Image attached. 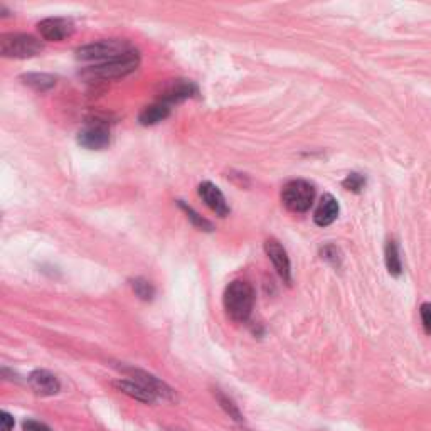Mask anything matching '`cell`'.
<instances>
[{"label": "cell", "instance_id": "cell-1", "mask_svg": "<svg viewBox=\"0 0 431 431\" xmlns=\"http://www.w3.org/2000/svg\"><path fill=\"white\" fill-rule=\"evenodd\" d=\"M255 307V290L245 280H234L224 292V310L233 322L243 323L249 319Z\"/></svg>", "mask_w": 431, "mask_h": 431}, {"label": "cell", "instance_id": "cell-2", "mask_svg": "<svg viewBox=\"0 0 431 431\" xmlns=\"http://www.w3.org/2000/svg\"><path fill=\"white\" fill-rule=\"evenodd\" d=\"M140 64V54L137 49H132L125 56L112 59V61L101 62V64L90 66L84 69L83 76L90 79H118L125 78L130 73H134Z\"/></svg>", "mask_w": 431, "mask_h": 431}, {"label": "cell", "instance_id": "cell-3", "mask_svg": "<svg viewBox=\"0 0 431 431\" xmlns=\"http://www.w3.org/2000/svg\"><path fill=\"white\" fill-rule=\"evenodd\" d=\"M132 49H134L132 44L123 39H105L79 47L76 51V58L81 59V61H95L98 64H101V62L125 56Z\"/></svg>", "mask_w": 431, "mask_h": 431}, {"label": "cell", "instance_id": "cell-4", "mask_svg": "<svg viewBox=\"0 0 431 431\" xmlns=\"http://www.w3.org/2000/svg\"><path fill=\"white\" fill-rule=\"evenodd\" d=\"M42 42L31 34H19V32H14L12 34L10 32V34L0 36V54L3 58H34L42 53Z\"/></svg>", "mask_w": 431, "mask_h": 431}, {"label": "cell", "instance_id": "cell-5", "mask_svg": "<svg viewBox=\"0 0 431 431\" xmlns=\"http://www.w3.org/2000/svg\"><path fill=\"white\" fill-rule=\"evenodd\" d=\"M315 199V189L307 180H290L283 186L282 201L285 208L292 212H307Z\"/></svg>", "mask_w": 431, "mask_h": 431}, {"label": "cell", "instance_id": "cell-6", "mask_svg": "<svg viewBox=\"0 0 431 431\" xmlns=\"http://www.w3.org/2000/svg\"><path fill=\"white\" fill-rule=\"evenodd\" d=\"M197 95V86L189 79H167L165 83H162L160 91H158V98L162 103L171 106L172 103H180L184 99L194 97Z\"/></svg>", "mask_w": 431, "mask_h": 431}, {"label": "cell", "instance_id": "cell-7", "mask_svg": "<svg viewBox=\"0 0 431 431\" xmlns=\"http://www.w3.org/2000/svg\"><path fill=\"white\" fill-rule=\"evenodd\" d=\"M39 34L44 40H53L59 42L75 32V24L71 19H62V17H49V19L40 21L38 24Z\"/></svg>", "mask_w": 431, "mask_h": 431}, {"label": "cell", "instance_id": "cell-8", "mask_svg": "<svg viewBox=\"0 0 431 431\" xmlns=\"http://www.w3.org/2000/svg\"><path fill=\"white\" fill-rule=\"evenodd\" d=\"M78 143L88 150H103L110 143V130L103 123H90L79 132Z\"/></svg>", "mask_w": 431, "mask_h": 431}, {"label": "cell", "instance_id": "cell-9", "mask_svg": "<svg viewBox=\"0 0 431 431\" xmlns=\"http://www.w3.org/2000/svg\"><path fill=\"white\" fill-rule=\"evenodd\" d=\"M125 373L134 375L135 381L140 382L142 386H145L149 391H152L157 397H162V399L167 401H177V394L172 388H169L164 381L157 379L156 375L145 373V371L140 369H125Z\"/></svg>", "mask_w": 431, "mask_h": 431}, {"label": "cell", "instance_id": "cell-10", "mask_svg": "<svg viewBox=\"0 0 431 431\" xmlns=\"http://www.w3.org/2000/svg\"><path fill=\"white\" fill-rule=\"evenodd\" d=\"M264 251H267L268 258H270L271 263H273L275 270L278 271V275L283 278V282L286 283L292 282V267H290V258L286 255L285 248H283L276 239L271 238L264 243Z\"/></svg>", "mask_w": 431, "mask_h": 431}, {"label": "cell", "instance_id": "cell-11", "mask_svg": "<svg viewBox=\"0 0 431 431\" xmlns=\"http://www.w3.org/2000/svg\"><path fill=\"white\" fill-rule=\"evenodd\" d=\"M199 196L202 197V201L206 202L211 211H214L217 216L226 217L230 214V206H227L226 197L221 193L219 187H216L212 182H202L199 186Z\"/></svg>", "mask_w": 431, "mask_h": 431}, {"label": "cell", "instance_id": "cell-12", "mask_svg": "<svg viewBox=\"0 0 431 431\" xmlns=\"http://www.w3.org/2000/svg\"><path fill=\"white\" fill-rule=\"evenodd\" d=\"M29 384L38 396H54L61 389L58 378L49 371L38 369L29 375Z\"/></svg>", "mask_w": 431, "mask_h": 431}, {"label": "cell", "instance_id": "cell-13", "mask_svg": "<svg viewBox=\"0 0 431 431\" xmlns=\"http://www.w3.org/2000/svg\"><path fill=\"white\" fill-rule=\"evenodd\" d=\"M338 211H341V209H338L337 199L330 196V194H323L315 209L314 214L315 224L320 227L330 226V224L338 217Z\"/></svg>", "mask_w": 431, "mask_h": 431}, {"label": "cell", "instance_id": "cell-14", "mask_svg": "<svg viewBox=\"0 0 431 431\" xmlns=\"http://www.w3.org/2000/svg\"><path fill=\"white\" fill-rule=\"evenodd\" d=\"M113 386L118 389L120 393L127 394L130 396L132 399H137L140 403H145V404H152L156 403L157 396L152 391L142 386L137 381H127V379H120V381L113 382Z\"/></svg>", "mask_w": 431, "mask_h": 431}, {"label": "cell", "instance_id": "cell-15", "mask_svg": "<svg viewBox=\"0 0 431 431\" xmlns=\"http://www.w3.org/2000/svg\"><path fill=\"white\" fill-rule=\"evenodd\" d=\"M169 115H171V106L165 105V103L162 101H157L145 106V108L140 112L138 121L142 125H145V127H149V125H156L158 121L165 120Z\"/></svg>", "mask_w": 431, "mask_h": 431}, {"label": "cell", "instance_id": "cell-16", "mask_svg": "<svg viewBox=\"0 0 431 431\" xmlns=\"http://www.w3.org/2000/svg\"><path fill=\"white\" fill-rule=\"evenodd\" d=\"M21 81L36 91H47L56 84L54 76L44 75V73H27V75L21 76Z\"/></svg>", "mask_w": 431, "mask_h": 431}, {"label": "cell", "instance_id": "cell-17", "mask_svg": "<svg viewBox=\"0 0 431 431\" xmlns=\"http://www.w3.org/2000/svg\"><path fill=\"white\" fill-rule=\"evenodd\" d=\"M386 267H388L389 275L399 276L403 273V263H401L399 249H397L396 241H388L386 245Z\"/></svg>", "mask_w": 431, "mask_h": 431}, {"label": "cell", "instance_id": "cell-18", "mask_svg": "<svg viewBox=\"0 0 431 431\" xmlns=\"http://www.w3.org/2000/svg\"><path fill=\"white\" fill-rule=\"evenodd\" d=\"M132 288H134V292L138 298H142V300H145V301L152 300L153 295H156V290H153L152 283L147 282V280H143V278L132 280Z\"/></svg>", "mask_w": 431, "mask_h": 431}, {"label": "cell", "instance_id": "cell-19", "mask_svg": "<svg viewBox=\"0 0 431 431\" xmlns=\"http://www.w3.org/2000/svg\"><path fill=\"white\" fill-rule=\"evenodd\" d=\"M214 396L217 397V401H219L221 408H223V410L226 411L227 415L231 416V418H234L236 421H243L241 411L238 410V406H236V404L230 399V397L226 396V394H223L221 391H214Z\"/></svg>", "mask_w": 431, "mask_h": 431}, {"label": "cell", "instance_id": "cell-20", "mask_svg": "<svg viewBox=\"0 0 431 431\" xmlns=\"http://www.w3.org/2000/svg\"><path fill=\"white\" fill-rule=\"evenodd\" d=\"M179 206H180V209H184V212H186L187 214V217H189L190 221H193V224L196 227H199V230H204V231H212V224L209 223L208 219H204V217L202 216H199L196 211H194L193 208H189V206L187 204H184L182 201H179Z\"/></svg>", "mask_w": 431, "mask_h": 431}, {"label": "cell", "instance_id": "cell-21", "mask_svg": "<svg viewBox=\"0 0 431 431\" xmlns=\"http://www.w3.org/2000/svg\"><path fill=\"white\" fill-rule=\"evenodd\" d=\"M342 186L347 190H352V193H360L366 186V179L360 174H349L342 182Z\"/></svg>", "mask_w": 431, "mask_h": 431}, {"label": "cell", "instance_id": "cell-22", "mask_svg": "<svg viewBox=\"0 0 431 431\" xmlns=\"http://www.w3.org/2000/svg\"><path fill=\"white\" fill-rule=\"evenodd\" d=\"M419 315H421L423 329L426 334L431 335V304H423L419 307Z\"/></svg>", "mask_w": 431, "mask_h": 431}, {"label": "cell", "instance_id": "cell-23", "mask_svg": "<svg viewBox=\"0 0 431 431\" xmlns=\"http://www.w3.org/2000/svg\"><path fill=\"white\" fill-rule=\"evenodd\" d=\"M322 258H325V260L330 261L332 264H338V261H341V253H338V249L335 248V246L329 245L322 249Z\"/></svg>", "mask_w": 431, "mask_h": 431}, {"label": "cell", "instance_id": "cell-24", "mask_svg": "<svg viewBox=\"0 0 431 431\" xmlns=\"http://www.w3.org/2000/svg\"><path fill=\"white\" fill-rule=\"evenodd\" d=\"M22 428H24V431H53L49 426L44 425V423L40 421H36V419H27V421H24Z\"/></svg>", "mask_w": 431, "mask_h": 431}, {"label": "cell", "instance_id": "cell-25", "mask_svg": "<svg viewBox=\"0 0 431 431\" xmlns=\"http://www.w3.org/2000/svg\"><path fill=\"white\" fill-rule=\"evenodd\" d=\"M14 428V418L9 412H0V431H12Z\"/></svg>", "mask_w": 431, "mask_h": 431}, {"label": "cell", "instance_id": "cell-26", "mask_svg": "<svg viewBox=\"0 0 431 431\" xmlns=\"http://www.w3.org/2000/svg\"><path fill=\"white\" fill-rule=\"evenodd\" d=\"M236 431H251V430H246V428H238Z\"/></svg>", "mask_w": 431, "mask_h": 431}, {"label": "cell", "instance_id": "cell-27", "mask_svg": "<svg viewBox=\"0 0 431 431\" xmlns=\"http://www.w3.org/2000/svg\"><path fill=\"white\" fill-rule=\"evenodd\" d=\"M169 431H180V430H169Z\"/></svg>", "mask_w": 431, "mask_h": 431}]
</instances>
